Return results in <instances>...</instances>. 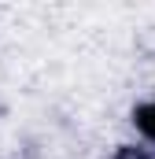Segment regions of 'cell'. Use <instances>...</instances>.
Wrapping results in <instances>:
<instances>
[{"mask_svg":"<svg viewBox=\"0 0 155 159\" xmlns=\"http://www.w3.org/2000/svg\"><path fill=\"white\" fill-rule=\"evenodd\" d=\"M133 122H137V129H140L144 137L155 141V104H140V107L133 111Z\"/></svg>","mask_w":155,"mask_h":159,"instance_id":"obj_1","label":"cell"},{"mask_svg":"<svg viewBox=\"0 0 155 159\" xmlns=\"http://www.w3.org/2000/svg\"><path fill=\"white\" fill-rule=\"evenodd\" d=\"M115 159H152V152L148 148H137V144H122Z\"/></svg>","mask_w":155,"mask_h":159,"instance_id":"obj_2","label":"cell"}]
</instances>
